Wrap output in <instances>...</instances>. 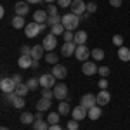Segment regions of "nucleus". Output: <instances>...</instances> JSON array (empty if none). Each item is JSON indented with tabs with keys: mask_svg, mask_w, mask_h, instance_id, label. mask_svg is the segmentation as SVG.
Here are the masks:
<instances>
[{
	"mask_svg": "<svg viewBox=\"0 0 130 130\" xmlns=\"http://www.w3.org/2000/svg\"><path fill=\"white\" fill-rule=\"evenodd\" d=\"M0 90H2L4 94H10V92H14V90H16V83H14V80L4 76V78L0 80Z\"/></svg>",
	"mask_w": 130,
	"mask_h": 130,
	"instance_id": "nucleus-7",
	"label": "nucleus"
},
{
	"mask_svg": "<svg viewBox=\"0 0 130 130\" xmlns=\"http://www.w3.org/2000/svg\"><path fill=\"white\" fill-rule=\"evenodd\" d=\"M45 61H47L49 64H57L59 56H57L56 52H45Z\"/></svg>",
	"mask_w": 130,
	"mask_h": 130,
	"instance_id": "nucleus-29",
	"label": "nucleus"
},
{
	"mask_svg": "<svg viewBox=\"0 0 130 130\" xmlns=\"http://www.w3.org/2000/svg\"><path fill=\"white\" fill-rule=\"evenodd\" d=\"M95 10H97V4H95V2H89V4H87V12L92 14V12H95Z\"/></svg>",
	"mask_w": 130,
	"mask_h": 130,
	"instance_id": "nucleus-42",
	"label": "nucleus"
},
{
	"mask_svg": "<svg viewBox=\"0 0 130 130\" xmlns=\"http://www.w3.org/2000/svg\"><path fill=\"white\" fill-rule=\"evenodd\" d=\"M97 71H99V66H95V62H92V61H85V62L82 64V73L87 75V76L95 75Z\"/></svg>",
	"mask_w": 130,
	"mask_h": 130,
	"instance_id": "nucleus-9",
	"label": "nucleus"
},
{
	"mask_svg": "<svg viewBox=\"0 0 130 130\" xmlns=\"http://www.w3.org/2000/svg\"><path fill=\"white\" fill-rule=\"evenodd\" d=\"M92 56V50L87 47V45H78L76 50H75V57L82 62H85V61H89V57Z\"/></svg>",
	"mask_w": 130,
	"mask_h": 130,
	"instance_id": "nucleus-2",
	"label": "nucleus"
},
{
	"mask_svg": "<svg viewBox=\"0 0 130 130\" xmlns=\"http://www.w3.org/2000/svg\"><path fill=\"white\" fill-rule=\"evenodd\" d=\"M49 130H62V127H61L59 123H56V125H50Z\"/></svg>",
	"mask_w": 130,
	"mask_h": 130,
	"instance_id": "nucleus-48",
	"label": "nucleus"
},
{
	"mask_svg": "<svg viewBox=\"0 0 130 130\" xmlns=\"http://www.w3.org/2000/svg\"><path fill=\"white\" fill-rule=\"evenodd\" d=\"M59 111H52L49 113V116H47V121H49V125H56V123H59Z\"/></svg>",
	"mask_w": 130,
	"mask_h": 130,
	"instance_id": "nucleus-31",
	"label": "nucleus"
},
{
	"mask_svg": "<svg viewBox=\"0 0 130 130\" xmlns=\"http://www.w3.org/2000/svg\"><path fill=\"white\" fill-rule=\"evenodd\" d=\"M64 31H66V28L62 26V23H61V24H54V26L50 28V33H54L56 37H59V35H64Z\"/></svg>",
	"mask_w": 130,
	"mask_h": 130,
	"instance_id": "nucleus-33",
	"label": "nucleus"
},
{
	"mask_svg": "<svg viewBox=\"0 0 130 130\" xmlns=\"http://www.w3.org/2000/svg\"><path fill=\"white\" fill-rule=\"evenodd\" d=\"M10 78L14 80V83H16V85H19V83H23V78H21V75H18V73H16V75H12Z\"/></svg>",
	"mask_w": 130,
	"mask_h": 130,
	"instance_id": "nucleus-45",
	"label": "nucleus"
},
{
	"mask_svg": "<svg viewBox=\"0 0 130 130\" xmlns=\"http://www.w3.org/2000/svg\"><path fill=\"white\" fill-rule=\"evenodd\" d=\"M95 97H97V104H99V106H106V104L111 101V95H109L108 90H101Z\"/></svg>",
	"mask_w": 130,
	"mask_h": 130,
	"instance_id": "nucleus-17",
	"label": "nucleus"
},
{
	"mask_svg": "<svg viewBox=\"0 0 130 130\" xmlns=\"http://www.w3.org/2000/svg\"><path fill=\"white\" fill-rule=\"evenodd\" d=\"M26 2H28V4H40L42 0H26Z\"/></svg>",
	"mask_w": 130,
	"mask_h": 130,
	"instance_id": "nucleus-51",
	"label": "nucleus"
},
{
	"mask_svg": "<svg viewBox=\"0 0 130 130\" xmlns=\"http://www.w3.org/2000/svg\"><path fill=\"white\" fill-rule=\"evenodd\" d=\"M24 33H26L28 38H37L38 33H40V31H38V23H35V21H33V23H28L26 28H24Z\"/></svg>",
	"mask_w": 130,
	"mask_h": 130,
	"instance_id": "nucleus-11",
	"label": "nucleus"
},
{
	"mask_svg": "<svg viewBox=\"0 0 130 130\" xmlns=\"http://www.w3.org/2000/svg\"><path fill=\"white\" fill-rule=\"evenodd\" d=\"M24 104H26L24 97H23V95H18V94H16V97H14V101H12V106H14L16 109H21V108H24Z\"/></svg>",
	"mask_w": 130,
	"mask_h": 130,
	"instance_id": "nucleus-28",
	"label": "nucleus"
},
{
	"mask_svg": "<svg viewBox=\"0 0 130 130\" xmlns=\"http://www.w3.org/2000/svg\"><path fill=\"white\" fill-rule=\"evenodd\" d=\"M80 21H82L80 16H76V14H73V12H66V14L62 16V26L68 31H75L78 28Z\"/></svg>",
	"mask_w": 130,
	"mask_h": 130,
	"instance_id": "nucleus-1",
	"label": "nucleus"
},
{
	"mask_svg": "<svg viewBox=\"0 0 130 130\" xmlns=\"http://www.w3.org/2000/svg\"><path fill=\"white\" fill-rule=\"evenodd\" d=\"M42 45H43V49L47 50V52H54V49L57 47V37H56L54 33H49V35L43 38Z\"/></svg>",
	"mask_w": 130,
	"mask_h": 130,
	"instance_id": "nucleus-3",
	"label": "nucleus"
},
{
	"mask_svg": "<svg viewBox=\"0 0 130 130\" xmlns=\"http://www.w3.org/2000/svg\"><path fill=\"white\" fill-rule=\"evenodd\" d=\"M62 37H64V42H73L75 40V33H73V31H64V35H62Z\"/></svg>",
	"mask_w": 130,
	"mask_h": 130,
	"instance_id": "nucleus-38",
	"label": "nucleus"
},
{
	"mask_svg": "<svg viewBox=\"0 0 130 130\" xmlns=\"http://www.w3.org/2000/svg\"><path fill=\"white\" fill-rule=\"evenodd\" d=\"M45 10H47V14H49V16H57V7H56L54 4H49Z\"/></svg>",
	"mask_w": 130,
	"mask_h": 130,
	"instance_id": "nucleus-37",
	"label": "nucleus"
},
{
	"mask_svg": "<svg viewBox=\"0 0 130 130\" xmlns=\"http://www.w3.org/2000/svg\"><path fill=\"white\" fill-rule=\"evenodd\" d=\"M26 85H28L30 92L31 90H37L38 85H40V78H28V80H26Z\"/></svg>",
	"mask_w": 130,
	"mask_h": 130,
	"instance_id": "nucleus-32",
	"label": "nucleus"
},
{
	"mask_svg": "<svg viewBox=\"0 0 130 130\" xmlns=\"http://www.w3.org/2000/svg\"><path fill=\"white\" fill-rule=\"evenodd\" d=\"M14 92H16L18 95H23V97H24V95L30 92V89H28L26 83H19V85H16V90H14Z\"/></svg>",
	"mask_w": 130,
	"mask_h": 130,
	"instance_id": "nucleus-30",
	"label": "nucleus"
},
{
	"mask_svg": "<svg viewBox=\"0 0 130 130\" xmlns=\"http://www.w3.org/2000/svg\"><path fill=\"white\" fill-rule=\"evenodd\" d=\"M66 130H68V128H66Z\"/></svg>",
	"mask_w": 130,
	"mask_h": 130,
	"instance_id": "nucleus-55",
	"label": "nucleus"
},
{
	"mask_svg": "<svg viewBox=\"0 0 130 130\" xmlns=\"http://www.w3.org/2000/svg\"><path fill=\"white\" fill-rule=\"evenodd\" d=\"M26 24H28V23H24V18H23V16H14V19H12V28L21 30V28H26Z\"/></svg>",
	"mask_w": 130,
	"mask_h": 130,
	"instance_id": "nucleus-23",
	"label": "nucleus"
},
{
	"mask_svg": "<svg viewBox=\"0 0 130 130\" xmlns=\"http://www.w3.org/2000/svg\"><path fill=\"white\" fill-rule=\"evenodd\" d=\"M92 57H94V61H102V59H104V50L99 49V47L94 49V50H92Z\"/></svg>",
	"mask_w": 130,
	"mask_h": 130,
	"instance_id": "nucleus-34",
	"label": "nucleus"
},
{
	"mask_svg": "<svg viewBox=\"0 0 130 130\" xmlns=\"http://www.w3.org/2000/svg\"><path fill=\"white\" fill-rule=\"evenodd\" d=\"M101 116H102V109H101L99 104H95L94 108H90V109H89V118L92 121H94V120H99Z\"/></svg>",
	"mask_w": 130,
	"mask_h": 130,
	"instance_id": "nucleus-19",
	"label": "nucleus"
},
{
	"mask_svg": "<svg viewBox=\"0 0 130 130\" xmlns=\"http://www.w3.org/2000/svg\"><path fill=\"white\" fill-rule=\"evenodd\" d=\"M89 14H90V12H85V14H82L80 18H82V19H87V18H89Z\"/></svg>",
	"mask_w": 130,
	"mask_h": 130,
	"instance_id": "nucleus-52",
	"label": "nucleus"
},
{
	"mask_svg": "<svg viewBox=\"0 0 130 130\" xmlns=\"http://www.w3.org/2000/svg\"><path fill=\"white\" fill-rule=\"evenodd\" d=\"M50 108V99H45V97H42V99L37 101V111H47Z\"/></svg>",
	"mask_w": 130,
	"mask_h": 130,
	"instance_id": "nucleus-22",
	"label": "nucleus"
},
{
	"mask_svg": "<svg viewBox=\"0 0 130 130\" xmlns=\"http://www.w3.org/2000/svg\"><path fill=\"white\" fill-rule=\"evenodd\" d=\"M57 111H59V115H62V116H66L68 113H71V109H70V104H68V101H61V104L57 106Z\"/></svg>",
	"mask_w": 130,
	"mask_h": 130,
	"instance_id": "nucleus-26",
	"label": "nucleus"
},
{
	"mask_svg": "<svg viewBox=\"0 0 130 130\" xmlns=\"http://www.w3.org/2000/svg\"><path fill=\"white\" fill-rule=\"evenodd\" d=\"M47 28H49V26H47V23H38V31H40V33H43Z\"/></svg>",
	"mask_w": 130,
	"mask_h": 130,
	"instance_id": "nucleus-47",
	"label": "nucleus"
},
{
	"mask_svg": "<svg viewBox=\"0 0 130 130\" xmlns=\"http://www.w3.org/2000/svg\"><path fill=\"white\" fill-rule=\"evenodd\" d=\"M35 120H43V113H42V111H38V113H37Z\"/></svg>",
	"mask_w": 130,
	"mask_h": 130,
	"instance_id": "nucleus-49",
	"label": "nucleus"
},
{
	"mask_svg": "<svg viewBox=\"0 0 130 130\" xmlns=\"http://www.w3.org/2000/svg\"><path fill=\"white\" fill-rule=\"evenodd\" d=\"M0 130H9V128H7V127H2V128H0Z\"/></svg>",
	"mask_w": 130,
	"mask_h": 130,
	"instance_id": "nucleus-54",
	"label": "nucleus"
},
{
	"mask_svg": "<svg viewBox=\"0 0 130 130\" xmlns=\"http://www.w3.org/2000/svg\"><path fill=\"white\" fill-rule=\"evenodd\" d=\"M45 23H47L49 28H52L54 24H61V23H62V16H59V14H57V16H49V19L45 21Z\"/></svg>",
	"mask_w": 130,
	"mask_h": 130,
	"instance_id": "nucleus-27",
	"label": "nucleus"
},
{
	"mask_svg": "<svg viewBox=\"0 0 130 130\" xmlns=\"http://www.w3.org/2000/svg\"><path fill=\"white\" fill-rule=\"evenodd\" d=\"M43 52H47V50L43 49V45H35V47H31V54H30V56H31L35 61H40L42 57L45 56Z\"/></svg>",
	"mask_w": 130,
	"mask_h": 130,
	"instance_id": "nucleus-15",
	"label": "nucleus"
},
{
	"mask_svg": "<svg viewBox=\"0 0 130 130\" xmlns=\"http://www.w3.org/2000/svg\"><path fill=\"white\" fill-rule=\"evenodd\" d=\"M80 104L83 106V108L90 109V108H94V106L97 104V97H95L94 94H83L82 99H80Z\"/></svg>",
	"mask_w": 130,
	"mask_h": 130,
	"instance_id": "nucleus-8",
	"label": "nucleus"
},
{
	"mask_svg": "<svg viewBox=\"0 0 130 130\" xmlns=\"http://www.w3.org/2000/svg\"><path fill=\"white\" fill-rule=\"evenodd\" d=\"M71 4H73V0H57V5H59V7H62V9L71 7Z\"/></svg>",
	"mask_w": 130,
	"mask_h": 130,
	"instance_id": "nucleus-40",
	"label": "nucleus"
},
{
	"mask_svg": "<svg viewBox=\"0 0 130 130\" xmlns=\"http://www.w3.org/2000/svg\"><path fill=\"white\" fill-rule=\"evenodd\" d=\"M49 121H43V120H35L33 121V130H49Z\"/></svg>",
	"mask_w": 130,
	"mask_h": 130,
	"instance_id": "nucleus-25",
	"label": "nucleus"
},
{
	"mask_svg": "<svg viewBox=\"0 0 130 130\" xmlns=\"http://www.w3.org/2000/svg\"><path fill=\"white\" fill-rule=\"evenodd\" d=\"M49 19V14H47V10L45 9H38V10H35L33 12V21L35 23H45V21Z\"/></svg>",
	"mask_w": 130,
	"mask_h": 130,
	"instance_id": "nucleus-16",
	"label": "nucleus"
},
{
	"mask_svg": "<svg viewBox=\"0 0 130 130\" xmlns=\"http://www.w3.org/2000/svg\"><path fill=\"white\" fill-rule=\"evenodd\" d=\"M113 43L118 45V47H123V37H121V35H115V37H113Z\"/></svg>",
	"mask_w": 130,
	"mask_h": 130,
	"instance_id": "nucleus-39",
	"label": "nucleus"
},
{
	"mask_svg": "<svg viewBox=\"0 0 130 130\" xmlns=\"http://www.w3.org/2000/svg\"><path fill=\"white\" fill-rule=\"evenodd\" d=\"M52 75H54L57 80H64V78H66V75H68V70H66V66L54 64V66H52Z\"/></svg>",
	"mask_w": 130,
	"mask_h": 130,
	"instance_id": "nucleus-13",
	"label": "nucleus"
},
{
	"mask_svg": "<svg viewBox=\"0 0 130 130\" xmlns=\"http://www.w3.org/2000/svg\"><path fill=\"white\" fill-rule=\"evenodd\" d=\"M118 57L123 62H128L130 61V49L128 47H118Z\"/></svg>",
	"mask_w": 130,
	"mask_h": 130,
	"instance_id": "nucleus-21",
	"label": "nucleus"
},
{
	"mask_svg": "<svg viewBox=\"0 0 130 130\" xmlns=\"http://www.w3.org/2000/svg\"><path fill=\"white\" fill-rule=\"evenodd\" d=\"M33 121H35V116L31 115L30 111H24V113L21 115V123H24V125H33Z\"/></svg>",
	"mask_w": 130,
	"mask_h": 130,
	"instance_id": "nucleus-24",
	"label": "nucleus"
},
{
	"mask_svg": "<svg viewBox=\"0 0 130 130\" xmlns=\"http://www.w3.org/2000/svg\"><path fill=\"white\" fill-rule=\"evenodd\" d=\"M76 43L75 42H64V45H62V49H61V54L64 56V57H70V56H75V50H76Z\"/></svg>",
	"mask_w": 130,
	"mask_h": 130,
	"instance_id": "nucleus-12",
	"label": "nucleus"
},
{
	"mask_svg": "<svg viewBox=\"0 0 130 130\" xmlns=\"http://www.w3.org/2000/svg\"><path fill=\"white\" fill-rule=\"evenodd\" d=\"M14 10H16V16H26L28 14V10H30V5H28V2L24 0V2H18L16 5H14Z\"/></svg>",
	"mask_w": 130,
	"mask_h": 130,
	"instance_id": "nucleus-14",
	"label": "nucleus"
},
{
	"mask_svg": "<svg viewBox=\"0 0 130 130\" xmlns=\"http://www.w3.org/2000/svg\"><path fill=\"white\" fill-rule=\"evenodd\" d=\"M101 75V78H108L109 76V73H111V70L108 68V66H99V71H97Z\"/></svg>",
	"mask_w": 130,
	"mask_h": 130,
	"instance_id": "nucleus-36",
	"label": "nucleus"
},
{
	"mask_svg": "<svg viewBox=\"0 0 130 130\" xmlns=\"http://www.w3.org/2000/svg\"><path fill=\"white\" fill-rule=\"evenodd\" d=\"M31 68H33V70H37V68H38V61L33 59V64H31Z\"/></svg>",
	"mask_w": 130,
	"mask_h": 130,
	"instance_id": "nucleus-50",
	"label": "nucleus"
},
{
	"mask_svg": "<svg viewBox=\"0 0 130 130\" xmlns=\"http://www.w3.org/2000/svg\"><path fill=\"white\" fill-rule=\"evenodd\" d=\"M111 7H121V0H109Z\"/></svg>",
	"mask_w": 130,
	"mask_h": 130,
	"instance_id": "nucleus-46",
	"label": "nucleus"
},
{
	"mask_svg": "<svg viewBox=\"0 0 130 130\" xmlns=\"http://www.w3.org/2000/svg\"><path fill=\"white\" fill-rule=\"evenodd\" d=\"M66 128H68V130H78V121H76V120H71V121H68Z\"/></svg>",
	"mask_w": 130,
	"mask_h": 130,
	"instance_id": "nucleus-41",
	"label": "nucleus"
},
{
	"mask_svg": "<svg viewBox=\"0 0 130 130\" xmlns=\"http://www.w3.org/2000/svg\"><path fill=\"white\" fill-rule=\"evenodd\" d=\"M54 97L59 101L68 99V87H66V83H56V87H54Z\"/></svg>",
	"mask_w": 130,
	"mask_h": 130,
	"instance_id": "nucleus-5",
	"label": "nucleus"
},
{
	"mask_svg": "<svg viewBox=\"0 0 130 130\" xmlns=\"http://www.w3.org/2000/svg\"><path fill=\"white\" fill-rule=\"evenodd\" d=\"M71 115H73V120H76V121H82L85 116H89V109L87 108H83V106H76V108H73L71 109Z\"/></svg>",
	"mask_w": 130,
	"mask_h": 130,
	"instance_id": "nucleus-10",
	"label": "nucleus"
},
{
	"mask_svg": "<svg viewBox=\"0 0 130 130\" xmlns=\"http://www.w3.org/2000/svg\"><path fill=\"white\" fill-rule=\"evenodd\" d=\"M87 37H89V35H87V31L80 30V31H76V33H75V40H73V42H75L76 45H85Z\"/></svg>",
	"mask_w": 130,
	"mask_h": 130,
	"instance_id": "nucleus-20",
	"label": "nucleus"
},
{
	"mask_svg": "<svg viewBox=\"0 0 130 130\" xmlns=\"http://www.w3.org/2000/svg\"><path fill=\"white\" fill-rule=\"evenodd\" d=\"M31 64H33V57H31V56H21L19 59H18V66L23 68V70L31 68Z\"/></svg>",
	"mask_w": 130,
	"mask_h": 130,
	"instance_id": "nucleus-18",
	"label": "nucleus"
},
{
	"mask_svg": "<svg viewBox=\"0 0 130 130\" xmlns=\"http://www.w3.org/2000/svg\"><path fill=\"white\" fill-rule=\"evenodd\" d=\"M43 2H47V4H52V2H54V0H43Z\"/></svg>",
	"mask_w": 130,
	"mask_h": 130,
	"instance_id": "nucleus-53",
	"label": "nucleus"
},
{
	"mask_svg": "<svg viewBox=\"0 0 130 130\" xmlns=\"http://www.w3.org/2000/svg\"><path fill=\"white\" fill-rule=\"evenodd\" d=\"M70 10L73 12V14H76V16H82V14L87 12V4H85L83 0H73Z\"/></svg>",
	"mask_w": 130,
	"mask_h": 130,
	"instance_id": "nucleus-6",
	"label": "nucleus"
},
{
	"mask_svg": "<svg viewBox=\"0 0 130 130\" xmlns=\"http://www.w3.org/2000/svg\"><path fill=\"white\" fill-rule=\"evenodd\" d=\"M97 85H99L101 90H108V78H101Z\"/></svg>",
	"mask_w": 130,
	"mask_h": 130,
	"instance_id": "nucleus-43",
	"label": "nucleus"
},
{
	"mask_svg": "<svg viewBox=\"0 0 130 130\" xmlns=\"http://www.w3.org/2000/svg\"><path fill=\"white\" fill-rule=\"evenodd\" d=\"M30 54H31V47H28V45L21 47V56H30Z\"/></svg>",
	"mask_w": 130,
	"mask_h": 130,
	"instance_id": "nucleus-44",
	"label": "nucleus"
},
{
	"mask_svg": "<svg viewBox=\"0 0 130 130\" xmlns=\"http://www.w3.org/2000/svg\"><path fill=\"white\" fill-rule=\"evenodd\" d=\"M40 94H42V97H45V99H50V101H52V97H54V89H42Z\"/></svg>",
	"mask_w": 130,
	"mask_h": 130,
	"instance_id": "nucleus-35",
	"label": "nucleus"
},
{
	"mask_svg": "<svg viewBox=\"0 0 130 130\" xmlns=\"http://www.w3.org/2000/svg\"><path fill=\"white\" fill-rule=\"evenodd\" d=\"M56 76L52 75V73H43L40 76V87L42 89H52V87H56Z\"/></svg>",
	"mask_w": 130,
	"mask_h": 130,
	"instance_id": "nucleus-4",
	"label": "nucleus"
}]
</instances>
